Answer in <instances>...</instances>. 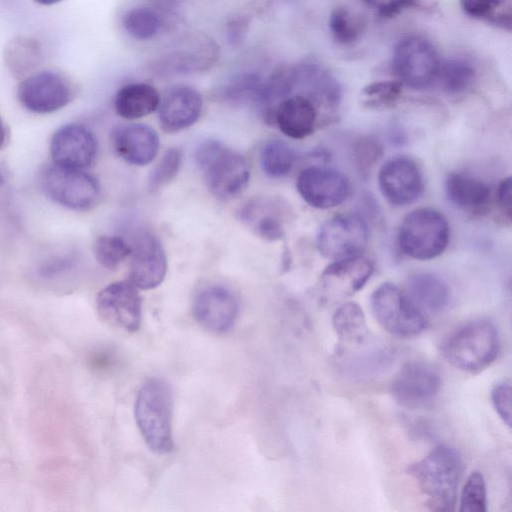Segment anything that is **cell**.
Listing matches in <instances>:
<instances>
[{
	"mask_svg": "<svg viewBox=\"0 0 512 512\" xmlns=\"http://www.w3.org/2000/svg\"><path fill=\"white\" fill-rule=\"evenodd\" d=\"M462 467V457L455 448L439 445L407 472L427 496L428 509L447 512L454 510Z\"/></svg>",
	"mask_w": 512,
	"mask_h": 512,
	"instance_id": "1",
	"label": "cell"
},
{
	"mask_svg": "<svg viewBox=\"0 0 512 512\" xmlns=\"http://www.w3.org/2000/svg\"><path fill=\"white\" fill-rule=\"evenodd\" d=\"M138 429L150 450L168 454L173 450L172 393L163 379L152 377L139 388L135 406Z\"/></svg>",
	"mask_w": 512,
	"mask_h": 512,
	"instance_id": "2",
	"label": "cell"
},
{
	"mask_svg": "<svg viewBox=\"0 0 512 512\" xmlns=\"http://www.w3.org/2000/svg\"><path fill=\"white\" fill-rule=\"evenodd\" d=\"M196 163L210 192L223 200L240 195L248 185L246 158L218 140H206L196 149Z\"/></svg>",
	"mask_w": 512,
	"mask_h": 512,
	"instance_id": "3",
	"label": "cell"
},
{
	"mask_svg": "<svg viewBox=\"0 0 512 512\" xmlns=\"http://www.w3.org/2000/svg\"><path fill=\"white\" fill-rule=\"evenodd\" d=\"M499 337L493 323L484 319L467 322L443 342L442 353L455 368L478 373L497 357Z\"/></svg>",
	"mask_w": 512,
	"mask_h": 512,
	"instance_id": "4",
	"label": "cell"
},
{
	"mask_svg": "<svg viewBox=\"0 0 512 512\" xmlns=\"http://www.w3.org/2000/svg\"><path fill=\"white\" fill-rule=\"evenodd\" d=\"M449 241L445 216L433 208H418L407 214L398 231V244L407 256L429 260L439 256Z\"/></svg>",
	"mask_w": 512,
	"mask_h": 512,
	"instance_id": "5",
	"label": "cell"
},
{
	"mask_svg": "<svg viewBox=\"0 0 512 512\" xmlns=\"http://www.w3.org/2000/svg\"><path fill=\"white\" fill-rule=\"evenodd\" d=\"M39 180L43 192L51 200L69 209H91L100 196L98 180L83 169L53 163L41 170Z\"/></svg>",
	"mask_w": 512,
	"mask_h": 512,
	"instance_id": "6",
	"label": "cell"
},
{
	"mask_svg": "<svg viewBox=\"0 0 512 512\" xmlns=\"http://www.w3.org/2000/svg\"><path fill=\"white\" fill-rule=\"evenodd\" d=\"M370 303L377 322L392 335L412 337L426 327L424 314L392 283L378 286L371 295Z\"/></svg>",
	"mask_w": 512,
	"mask_h": 512,
	"instance_id": "7",
	"label": "cell"
},
{
	"mask_svg": "<svg viewBox=\"0 0 512 512\" xmlns=\"http://www.w3.org/2000/svg\"><path fill=\"white\" fill-rule=\"evenodd\" d=\"M392 65L401 84L422 90L437 79L441 63L431 42L420 36H407L394 47Z\"/></svg>",
	"mask_w": 512,
	"mask_h": 512,
	"instance_id": "8",
	"label": "cell"
},
{
	"mask_svg": "<svg viewBox=\"0 0 512 512\" xmlns=\"http://www.w3.org/2000/svg\"><path fill=\"white\" fill-rule=\"evenodd\" d=\"M368 228L356 214H339L325 221L317 233V248L326 259L360 256L367 245Z\"/></svg>",
	"mask_w": 512,
	"mask_h": 512,
	"instance_id": "9",
	"label": "cell"
},
{
	"mask_svg": "<svg viewBox=\"0 0 512 512\" xmlns=\"http://www.w3.org/2000/svg\"><path fill=\"white\" fill-rule=\"evenodd\" d=\"M72 88L61 74L41 71L23 79L17 87V99L28 111L53 113L72 100Z\"/></svg>",
	"mask_w": 512,
	"mask_h": 512,
	"instance_id": "10",
	"label": "cell"
},
{
	"mask_svg": "<svg viewBox=\"0 0 512 512\" xmlns=\"http://www.w3.org/2000/svg\"><path fill=\"white\" fill-rule=\"evenodd\" d=\"M128 280L138 289L159 286L167 273V257L159 239L150 231L135 234L131 244Z\"/></svg>",
	"mask_w": 512,
	"mask_h": 512,
	"instance_id": "11",
	"label": "cell"
},
{
	"mask_svg": "<svg viewBox=\"0 0 512 512\" xmlns=\"http://www.w3.org/2000/svg\"><path fill=\"white\" fill-rule=\"evenodd\" d=\"M99 315L118 328L128 332L137 331L142 318V299L129 280L116 281L99 291L96 297Z\"/></svg>",
	"mask_w": 512,
	"mask_h": 512,
	"instance_id": "12",
	"label": "cell"
},
{
	"mask_svg": "<svg viewBox=\"0 0 512 512\" xmlns=\"http://www.w3.org/2000/svg\"><path fill=\"white\" fill-rule=\"evenodd\" d=\"M296 187L302 199L318 209L340 205L350 191L349 181L343 173L321 166L303 169L298 175Z\"/></svg>",
	"mask_w": 512,
	"mask_h": 512,
	"instance_id": "13",
	"label": "cell"
},
{
	"mask_svg": "<svg viewBox=\"0 0 512 512\" xmlns=\"http://www.w3.org/2000/svg\"><path fill=\"white\" fill-rule=\"evenodd\" d=\"M98 144L93 132L86 126L70 123L61 126L51 137L49 152L54 164L85 169L97 156Z\"/></svg>",
	"mask_w": 512,
	"mask_h": 512,
	"instance_id": "14",
	"label": "cell"
},
{
	"mask_svg": "<svg viewBox=\"0 0 512 512\" xmlns=\"http://www.w3.org/2000/svg\"><path fill=\"white\" fill-rule=\"evenodd\" d=\"M440 385V374L433 365L424 361H410L392 380L391 393L399 404L419 407L436 397Z\"/></svg>",
	"mask_w": 512,
	"mask_h": 512,
	"instance_id": "15",
	"label": "cell"
},
{
	"mask_svg": "<svg viewBox=\"0 0 512 512\" xmlns=\"http://www.w3.org/2000/svg\"><path fill=\"white\" fill-rule=\"evenodd\" d=\"M238 310V301L233 292L218 284L200 289L192 303L195 320L204 329L217 334L233 327Z\"/></svg>",
	"mask_w": 512,
	"mask_h": 512,
	"instance_id": "16",
	"label": "cell"
},
{
	"mask_svg": "<svg viewBox=\"0 0 512 512\" xmlns=\"http://www.w3.org/2000/svg\"><path fill=\"white\" fill-rule=\"evenodd\" d=\"M382 195L392 205L404 206L414 202L423 191V179L417 164L407 157L386 161L378 173Z\"/></svg>",
	"mask_w": 512,
	"mask_h": 512,
	"instance_id": "17",
	"label": "cell"
},
{
	"mask_svg": "<svg viewBox=\"0 0 512 512\" xmlns=\"http://www.w3.org/2000/svg\"><path fill=\"white\" fill-rule=\"evenodd\" d=\"M203 98L198 90L188 85L168 88L158 106L162 130L173 133L192 126L201 116Z\"/></svg>",
	"mask_w": 512,
	"mask_h": 512,
	"instance_id": "18",
	"label": "cell"
},
{
	"mask_svg": "<svg viewBox=\"0 0 512 512\" xmlns=\"http://www.w3.org/2000/svg\"><path fill=\"white\" fill-rule=\"evenodd\" d=\"M373 271V263L362 256L333 261L320 277L323 293L328 300L349 297L363 288Z\"/></svg>",
	"mask_w": 512,
	"mask_h": 512,
	"instance_id": "19",
	"label": "cell"
},
{
	"mask_svg": "<svg viewBox=\"0 0 512 512\" xmlns=\"http://www.w3.org/2000/svg\"><path fill=\"white\" fill-rule=\"evenodd\" d=\"M392 359L390 348L372 336L352 346L335 349V360L350 377L375 376L387 369Z\"/></svg>",
	"mask_w": 512,
	"mask_h": 512,
	"instance_id": "20",
	"label": "cell"
},
{
	"mask_svg": "<svg viewBox=\"0 0 512 512\" xmlns=\"http://www.w3.org/2000/svg\"><path fill=\"white\" fill-rule=\"evenodd\" d=\"M112 145L125 162L145 166L151 163L159 150L160 139L154 128L142 123L115 127L111 134Z\"/></svg>",
	"mask_w": 512,
	"mask_h": 512,
	"instance_id": "21",
	"label": "cell"
},
{
	"mask_svg": "<svg viewBox=\"0 0 512 512\" xmlns=\"http://www.w3.org/2000/svg\"><path fill=\"white\" fill-rule=\"evenodd\" d=\"M285 214L284 203L271 197L249 199L237 212L239 220L244 225L267 241H278L284 237Z\"/></svg>",
	"mask_w": 512,
	"mask_h": 512,
	"instance_id": "22",
	"label": "cell"
},
{
	"mask_svg": "<svg viewBox=\"0 0 512 512\" xmlns=\"http://www.w3.org/2000/svg\"><path fill=\"white\" fill-rule=\"evenodd\" d=\"M317 122L318 112L315 105L301 94L286 97L274 110L273 123L292 139H303L311 135Z\"/></svg>",
	"mask_w": 512,
	"mask_h": 512,
	"instance_id": "23",
	"label": "cell"
},
{
	"mask_svg": "<svg viewBox=\"0 0 512 512\" xmlns=\"http://www.w3.org/2000/svg\"><path fill=\"white\" fill-rule=\"evenodd\" d=\"M406 296L423 314H438L449 303L446 282L432 273H417L407 282Z\"/></svg>",
	"mask_w": 512,
	"mask_h": 512,
	"instance_id": "24",
	"label": "cell"
},
{
	"mask_svg": "<svg viewBox=\"0 0 512 512\" xmlns=\"http://www.w3.org/2000/svg\"><path fill=\"white\" fill-rule=\"evenodd\" d=\"M445 193L452 204L471 213L486 210L490 200V188L484 181L459 172L446 177Z\"/></svg>",
	"mask_w": 512,
	"mask_h": 512,
	"instance_id": "25",
	"label": "cell"
},
{
	"mask_svg": "<svg viewBox=\"0 0 512 512\" xmlns=\"http://www.w3.org/2000/svg\"><path fill=\"white\" fill-rule=\"evenodd\" d=\"M160 95L146 83H130L121 87L114 98L116 113L128 120L145 117L158 109Z\"/></svg>",
	"mask_w": 512,
	"mask_h": 512,
	"instance_id": "26",
	"label": "cell"
},
{
	"mask_svg": "<svg viewBox=\"0 0 512 512\" xmlns=\"http://www.w3.org/2000/svg\"><path fill=\"white\" fill-rule=\"evenodd\" d=\"M217 57V50L211 40H192L184 47L164 57L161 66L169 73H189L204 70Z\"/></svg>",
	"mask_w": 512,
	"mask_h": 512,
	"instance_id": "27",
	"label": "cell"
},
{
	"mask_svg": "<svg viewBox=\"0 0 512 512\" xmlns=\"http://www.w3.org/2000/svg\"><path fill=\"white\" fill-rule=\"evenodd\" d=\"M332 324L338 337L336 349L357 344L371 336L363 310L355 302L342 304L333 314Z\"/></svg>",
	"mask_w": 512,
	"mask_h": 512,
	"instance_id": "28",
	"label": "cell"
},
{
	"mask_svg": "<svg viewBox=\"0 0 512 512\" xmlns=\"http://www.w3.org/2000/svg\"><path fill=\"white\" fill-rule=\"evenodd\" d=\"M264 79L257 73L243 72L233 75L218 91V97L232 105L258 106Z\"/></svg>",
	"mask_w": 512,
	"mask_h": 512,
	"instance_id": "29",
	"label": "cell"
},
{
	"mask_svg": "<svg viewBox=\"0 0 512 512\" xmlns=\"http://www.w3.org/2000/svg\"><path fill=\"white\" fill-rule=\"evenodd\" d=\"M41 60V45L30 37L17 36L4 49V61L8 69L18 75L35 68Z\"/></svg>",
	"mask_w": 512,
	"mask_h": 512,
	"instance_id": "30",
	"label": "cell"
},
{
	"mask_svg": "<svg viewBox=\"0 0 512 512\" xmlns=\"http://www.w3.org/2000/svg\"><path fill=\"white\" fill-rule=\"evenodd\" d=\"M295 162V153L284 141L274 139L266 142L260 152V165L270 178H282L290 173Z\"/></svg>",
	"mask_w": 512,
	"mask_h": 512,
	"instance_id": "31",
	"label": "cell"
},
{
	"mask_svg": "<svg viewBox=\"0 0 512 512\" xmlns=\"http://www.w3.org/2000/svg\"><path fill=\"white\" fill-rule=\"evenodd\" d=\"M402 84L397 81H377L366 85L359 94V103L369 110H385L400 99Z\"/></svg>",
	"mask_w": 512,
	"mask_h": 512,
	"instance_id": "32",
	"label": "cell"
},
{
	"mask_svg": "<svg viewBox=\"0 0 512 512\" xmlns=\"http://www.w3.org/2000/svg\"><path fill=\"white\" fill-rule=\"evenodd\" d=\"M123 26L132 38L149 40L160 31L162 19L152 8L137 7L124 15Z\"/></svg>",
	"mask_w": 512,
	"mask_h": 512,
	"instance_id": "33",
	"label": "cell"
},
{
	"mask_svg": "<svg viewBox=\"0 0 512 512\" xmlns=\"http://www.w3.org/2000/svg\"><path fill=\"white\" fill-rule=\"evenodd\" d=\"M443 90L449 95H460L472 85L475 72L462 60H449L440 65L438 77Z\"/></svg>",
	"mask_w": 512,
	"mask_h": 512,
	"instance_id": "34",
	"label": "cell"
},
{
	"mask_svg": "<svg viewBox=\"0 0 512 512\" xmlns=\"http://www.w3.org/2000/svg\"><path fill=\"white\" fill-rule=\"evenodd\" d=\"M96 261L108 270H116L130 256L131 244L115 235L99 236L93 244Z\"/></svg>",
	"mask_w": 512,
	"mask_h": 512,
	"instance_id": "35",
	"label": "cell"
},
{
	"mask_svg": "<svg viewBox=\"0 0 512 512\" xmlns=\"http://www.w3.org/2000/svg\"><path fill=\"white\" fill-rule=\"evenodd\" d=\"M329 29L333 39L345 45L360 37L364 23L358 15H353L347 8L339 7L330 14Z\"/></svg>",
	"mask_w": 512,
	"mask_h": 512,
	"instance_id": "36",
	"label": "cell"
},
{
	"mask_svg": "<svg viewBox=\"0 0 512 512\" xmlns=\"http://www.w3.org/2000/svg\"><path fill=\"white\" fill-rule=\"evenodd\" d=\"M181 162L182 153L178 148L167 149L150 173L149 190L156 191L170 183L178 174Z\"/></svg>",
	"mask_w": 512,
	"mask_h": 512,
	"instance_id": "37",
	"label": "cell"
},
{
	"mask_svg": "<svg viewBox=\"0 0 512 512\" xmlns=\"http://www.w3.org/2000/svg\"><path fill=\"white\" fill-rule=\"evenodd\" d=\"M459 510L461 512L487 510L486 485L481 473L475 471L468 476L462 490Z\"/></svg>",
	"mask_w": 512,
	"mask_h": 512,
	"instance_id": "38",
	"label": "cell"
},
{
	"mask_svg": "<svg viewBox=\"0 0 512 512\" xmlns=\"http://www.w3.org/2000/svg\"><path fill=\"white\" fill-rule=\"evenodd\" d=\"M382 154V145L373 138H361L353 146L354 162L362 174H368Z\"/></svg>",
	"mask_w": 512,
	"mask_h": 512,
	"instance_id": "39",
	"label": "cell"
},
{
	"mask_svg": "<svg viewBox=\"0 0 512 512\" xmlns=\"http://www.w3.org/2000/svg\"><path fill=\"white\" fill-rule=\"evenodd\" d=\"M511 392L509 382L498 383L491 392L493 406L508 427H511Z\"/></svg>",
	"mask_w": 512,
	"mask_h": 512,
	"instance_id": "40",
	"label": "cell"
},
{
	"mask_svg": "<svg viewBox=\"0 0 512 512\" xmlns=\"http://www.w3.org/2000/svg\"><path fill=\"white\" fill-rule=\"evenodd\" d=\"M506 0H460L462 10L470 17L494 19L495 12Z\"/></svg>",
	"mask_w": 512,
	"mask_h": 512,
	"instance_id": "41",
	"label": "cell"
},
{
	"mask_svg": "<svg viewBox=\"0 0 512 512\" xmlns=\"http://www.w3.org/2000/svg\"><path fill=\"white\" fill-rule=\"evenodd\" d=\"M367 5L378 9L382 18H391L402 10L414 5L416 0H362Z\"/></svg>",
	"mask_w": 512,
	"mask_h": 512,
	"instance_id": "42",
	"label": "cell"
},
{
	"mask_svg": "<svg viewBox=\"0 0 512 512\" xmlns=\"http://www.w3.org/2000/svg\"><path fill=\"white\" fill-rule=\"evenodd\" d=\"M512 195V185H511V177H507L501 181L497 190V199L498 204L501 211L504 213L505 217L510 221L511 220V197Z\"/></svg>",
	"mask_w": 512,
	"mask_h": 512,
	"instance_id": "43",
	"label": "cell"
},
{
	"mask_svg": "<svg viewBox=\"0 0 512 512\" xmlns=\"http://www.w3.org/2000/svg\"><path fill=\"white\" fill-rule=\"evenodd\" d=\"M247 23L244 19H234L227 27V38L233 44H238L243 40L246 32Z\"/></svg>",
	"mask_w": 512,
	"mask_h": 512,
	"instance_id": "44",
	"label": "cell"
},
{
	"mask_svg": "<svg viewBox=\"0 0 512 512\" xmlns=\"http://www.w3.org/2000/svg\"><path fill=\"white\" fill-rule=\"evenodd\" d=\"M5 136H6L5 128H4L2 121L0 120V148L2 147V145L5 141Z\"/></svg>",
	"mask_w": 512,
	"mask_h": 512,
	"instance_id": "45",
	"label": "cell"
},
{
	"mask_svg": "<svg viewBox=\"0 0 512 512\" xmlns=\"http://www.w3.org/2000/svg\"><path fill=\"white\" fill-rule=\"evenodd\" d=\"M34 1L41 5L49 6V5L56 4L62 0H34Z\"/></svg>",
	"mask_w": 512,
	"mask_h": 512,
	"instance_id": "46",
	"label": "cell"
},
{
	"mask_svg": "<svg viewBox=\"0 0 512 512\" xmlns=\"http://www.w3.org/2000/svg\"><path fill=\"white\" fill-rule=\"evenodd\" d=\"M3 182H4V179H3L2 175L0 174V188L3 185Z\"/></svg>",
	"mask_w": 512,
	"mask_h": 512,
	"instance_id": "47",
	"label": "cell"
},
{
	"mask_svg": "<svg viewBox=\"0 0 512 512\" xmlns=\"http://www.w3.org/2000/svg\"><path fill=\"white\" fill-rule=\"evenodd\" d=\"M168 1H174V0H168Z\"/></svg>",
	"mask_w": 512,
	"mask_h": 512,
	"instance_id": "48",
	"label": "cell"
}]
</instances>
